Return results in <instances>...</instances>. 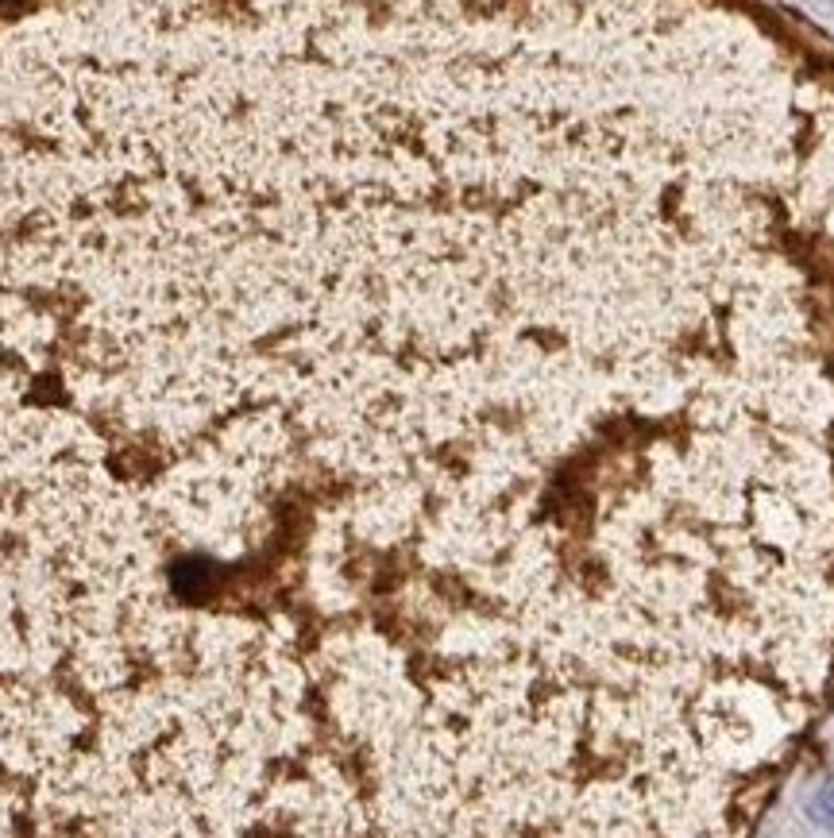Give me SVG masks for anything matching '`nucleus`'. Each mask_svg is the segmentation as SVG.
Here are the masks:
<instances>
[{"mask_svg": "<svg viewBox=\"0 0 834 838\" xmlns=\"http://www.w3.org/2000/svg\"><path fill=\"white\" fill-rule=\"evenodd\" d=\"M804 811H807V819H812L815 827H823V831H834V785L815 788V793L807 796Z\"/></svg>", "mask_w": 834, "mask_h": 838, "instance_id": "nucleus-1", "label": "nucleus"}]
</instances>
